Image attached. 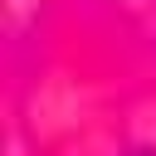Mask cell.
I'll list each match as a JSON object with an SVG mask.
<instances>
[{"mask_svg":"<svg viewBox=\"0 0 156 156\" xmlns=\"http://www.w3.org/2000/svg\"><path fill=\"white\" fill-rule=\"evenodd\" d=\"M127 156H156V146H136V151H127Z\"/></svg>","mask_w":156,"mask_h":156,"instance_id":"obj_1","label":"cell"}]
</instances>
